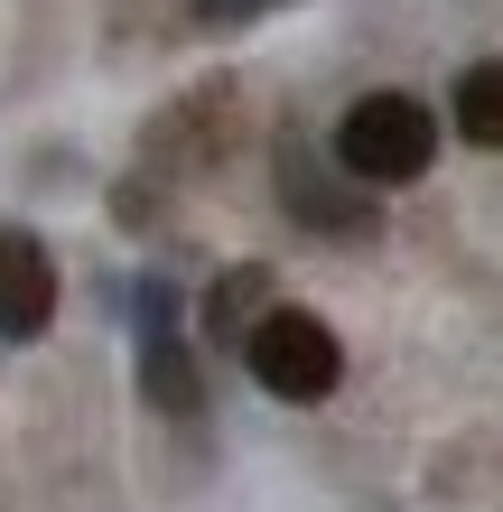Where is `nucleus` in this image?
<instances>
[{
	"mask_svg": "<svg viewBox=\"0 0 503 512\" xmlns=\"http://www.w3.org/2000/svg\"><path fill=\"white\" fill-rule=\"evenodd\" d=\"M327 149H336V168L354 187H410L438 159V112L420 94H354Z\"/></svg>",
	"mask_w": 503,
	"mask_h": 512,
	"instance_id": "1",
	"label": "nucleus"
},
{
	"mask_svg": "<svg viewBox=\"0 0 503 512\" xmlns=\"http://www.w3.org/2000/svg\"><path fill=\"white\" fill-rule=\"evenodd\" d=\"M243 364H252V382L271 391V401H327L345 382V345H336V326L317 308H271L252 326Z\"/></svg>",
	"mask_w": 503,
	"mask_h": 512,
	"instance_id": "2",
	"label": "nucleus"
},
{
	"mask_svg": "<svg viewBox=\"0 0 503 512\" xmlns=\"http://www.w3.org/2000/svg\"><path fill=\"white\" fill-rule=\"evenodd\" d=\"M280 205H289L308 233H327V243H364V233H373V196L336 168V149L317 159L299 131L280 140Z\"/></svg>",
	"mask_w": 503,
	"mask_h": 512,
	"instance_id": "3",
	"label": "nucleus"
},
{
	"mask_svg": "<svg viewBox=\"0 0 503 512\" xmlns=\"http://www.w3.org/2000/svg\"><path fill=\"white\" fill-rule=\"evenodd\" d=\"M140 401L168 410V419H196V410H205V373H196V345L177 336L168 280L140 289Z\"/></svg>",
	"mask_w": 503,
	"mask_h": 512,
	"instance_id": "4",
	"label": "nucleus"
},
{
	"mask_svg": "<svg viewBox=\"0 0 503 512\" xmlns=\"http://www.w3.org/2000/svg\"><path fill=\"white\" fill-rule=\"evenodd\" d=\"M56 317V261L28 224H0V345H38Z\"/></svg>",
	"mask_w": 503,
	"mask_h": 512,
	"instance_id": "5",
	"label": "nucleus"
},
{
	"mask_svg": "<svg viewBox=\"0 0 503 512\" xmlns=\"http://www.w3.org/2000/svg\"><path fill=\"white\" fill-rule=\"evenodd\" d=\"M271 308H280V298H271L261 270H224V280L205 289V336H215V345H252V326Z\"/></svg>",
	"mask_w": 503,
	"mask_h": 512,
	"instance_id": "6",
	"label": "nucleus"
},
{
	"mask_svg": "<svg viewBox=\"0 0 503 512\" xmlns=\"http://www.w3.org/2000/svg\"><path fill=\"white\" fill-rule=\"evenodd\" d=\"M448 122L476 140V149H503V56H485V66H466V75H457Z\"/></svg>",
	"mask_w": 503,
	"mask_h": 512,
	"instance_id": "7",
	"label": "nucleus"
},
{
	"mask_svg": "<svg viewBox=\"0 0 503 512\" xmlns=\"http://www.w3.org/2000/svg\"><path fill=\"white\" fill-rule=\"evenodd\" d=\"M261 10H280V0H196L205 28H243V19H261Z\"/></svg>",
	"mask_w": 503,
	"mask_h": 512,
	"instance_id": "8",
	"label": "nucleus"
}]
</instances>
